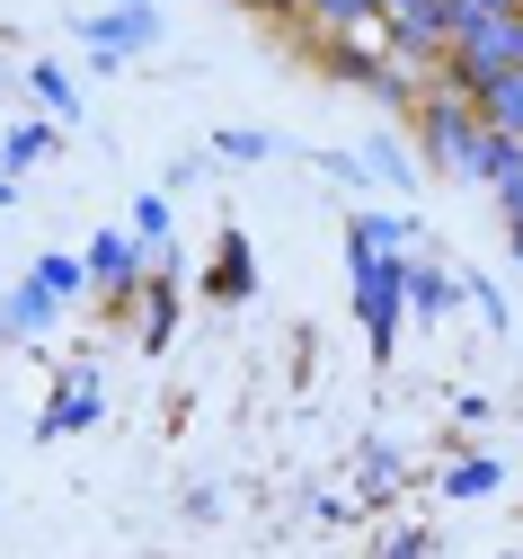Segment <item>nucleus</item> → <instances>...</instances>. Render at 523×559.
<instances>
[{
    "label": "nucleus",
    "mask_w": 523,
    "mask_h": 559,
    "mask_svg": "<svg viewBox=\"0 0 523 559\" xmlns=\"http://www.w3.org/2000/svg\"><path fill=\"white\" fill-rule=\"evenodd\" d=\"M408 124H417V143H426V160H435L443 178H471V187H488V169H497V124H488L471 98H453V90H426V107H417Z\"/></svg>",
    "instance_id": "nucleus-1"
},
{
    "label": "nucleus",
    "mask_w": 523,
    "mask_h": 559,
    "mask_svg": "<svg viewBox=\"0 0 523 559\" xmlns=\"http://www.w3.org/2000/svg\"><path fill=\"white\" fill-rule=\"evenodd\" d=\"M523 72V10H506V19H462L453 27V53H443V72H435V90H453V98H488L497 81H514Z\"/></svg>",
    "instance_id": "nucleus-2"
},
{
    "label": "nucleus",
    "mask_w": 523,
    "mask_h": 559,
    "mask_svg": "<svg viewBox=\"0 0 523 559\" xmlns=\"http://www.w3.org/2000/svg\"><path fill=\"white\" fill-rule=\"evenodd\" d=\"M355 266V320L372 337V356H391L400 346V311H408V266L417 258H382V249H346Z\"/></svg>",
    "instance_id": "nucleus-3"
},
{
    "label": "nucleus",
    "mask_w": 523,
    "mask_h": 559,
    "mask_svg": "<svg viewBox=\"0 0 523 559\" xmlns=\"http://www.w3.org/2000/svg\"><path fill=\"white\" fill-rule=\"evenodd\" d=\"M81 258H90V285H98V302H107V320H133V302H142V285H152V249H142L133 231H116V223H107V231H98V240H90Z\"/></svg>",
    "instance_id": "nucleus-4"
},
{
    "label": "nucleus",
    "mask_w": 523,
    "mask_h": 559,
    "mask_svg": "<svg viewBox=\"0 0 523 559\" xmlns=\"http://www.w3.org/2000/svg\"><path fill=\"white\" fill-rule=\"evenodd\" d=\"M382 36H391L400 62L443 72V53H453V10H443V0H382Z\"/></svg>",
    "instance_id": "nucleus-5"
},
{
    "label": "nucleus",
    "mask_w": 523,
    "mask_h": 559,
    "mask_svg": "<svg viewBox=\"0 0 523 559\" xmlns=\"http://www.w3.org/2000/svg\"><path fill=\"white\" fill-rule=\"evenodd\" d=\"M81 36H90V53L116 72V62H133V53H152V45H161V10H152V0H116V10L90 19Z\"/></svg>",
    "instance_id": "nucleus-6"
},
{
    "label": "nucleus",
    "mask_w": 523,
    "mask_h": 559,
    "mask_svg": "<svg viewBox=\"0 0 523 559\" xmlns=\"http://www.w3.org/2000/svg\"><path fill=\"white\" fill-rule=\"evenodd\" d=\"M98 417H107L98 373H90V365H71V373H62V391L36 408V444H45V436H81V427H98Z\"/></svg>",
    "instance_id": "nucleus-7"
},
{
    "label": "nucleus",
    "mask_w": 523,
    "mask_h": 559,
    "mask_svg": "<svg viewBox=\"0 0 523 559\" xmlns=\"http://www.w3.org/2000/svg\"><path fill=\"white\" fill-rule=\"evenodd\" d=\"M169 329H178V258L161 249L152 258V285H142V302H133V337L142 346H169Z\"/></svg>",
    "instance_id": "nucleus-8"
},
{
    "label": "nucleus",
    "mask_w": 523,
    "mask_h": 559,
    "mask_svg": "<svg viewBox=\"0 0 523 559\" xmlns=\"http://www.w3.org/2000/svg\"><path fill=\"white\" fill-rule=\"evenodd\" d=\"M204 294H213V302H249V294H258V258H249V231H222V240H213Z\"/></svg>",
    "instance_id": "nucleus-9"
},
{
    "label": "nucleus",
    "mask_w": 523,
    "mask_h": 559,
    "mask_svg": "<svg viewBox=\"0 0 523 559\" xmlns=\"http://www.w3.org/2000/svg\"><path fill=\"white\" fill-rule=\"evenodd\" d=\"M54 311H62V302H54V294L36 285V275H27V285H19L10 302H0V337H36V329H45Z\"/></svg>",
    "instance_id": "nucleus-10"
},
{
    "label": "nucleus",
    "mask_w": 523,
    "mask_h": 559,
    "mask_svg": "<svg viewBox=\"0 0 523 559\" xmlns=\"http://www.w3.org/2000/svg\"><path fill=\"white\" fill-rule=\"evenodd\" d=\"M408 214H355L346 223V249H382V258H408Z\"/></svg>",
    "instance_id": "nucleus-11"
},
{
    "label": "nucleus",
    "mask_w": 523,
    "mask_h": 559,
    "mask_svg": "<svg viewBox=\"0 0 523 559\" xmlns=\"http://www.w3.org/2000/svg\"><path fill=\"white\" fill-rule=\"evenodd\" d=\"M453 302H462V285H453L443 266H408V311H417V320H443Z\"/></svg>",
    "instance_id": "nucleus-12"
},
{
    "label": "nucleus",
    "mask_w": 523,
    "mask_h": 559,
    "mask_svg": "<svg viewBox=\"0 0 523 559\" xmlns=\"http://www.w3.org/2000/svg\"><path fill=\"white\" fill-rule=\"evenodd\" d=\"M54 152H62V124H19L10 143H0V169L19 178V169H36V160H54Z\"/></svg>",
    "instance_id": "nucleus-13"
},
{
    "label": "nucleus",
    "mask_w": 523,
    "mask_h": 559,
    "mask_svg": "<svg viewBox=\"0 0 523 559\" xmlns=\"http://www.w3.org/2000/svg\"><path fill=\"white\" fill-rule=\"evenodd\" d=\"M497 462L488 453H471V462H453V471H443V498H453V507H471V498H497Z\"/></svg>",
    "instance_id": "nucleus-14"
},
{
    "label": "nucleus",
    "mask_w": 523,
    "mask_h": 559,
    "mask_svg": "<svg viewBox=\"0 0 523 559\" xmlns=\"http://www.w3.org/2000/svg\"><path fill=\"white\" fill-rule=\"evenodd\" d=\"M27 90L45 98V116H54V124H62V116H81V90H71L62 62H27Z\"/></svg>",
    "instance_id": "nucleus-15"
},
{
    "label": "nucleus",
    "mask_w": 523,
    "mask_h": 559,
    "mask_svg": "<svg viewBox=\"0 0 523 559\" xmlns=\"http://www.w3.org/2000/svg\"><path fill=\"white\" fill-rule=\"evenodd\" d=\"M27 275H36V285H45L54 302H71V294H81V285H90V258H62V249H45V258H36Z\"/></svg>",
    "instance_id": "nucleus-16"
},
{
    "label": "nucleus",
    "mask_w": 523,
    "mask_h": 559,
    "mask_svg": "<svg viewBox=\"0 0 523 559\" xmlns=\"http://www.w3.org/2000/svg\"><path fill=\"white\" fill-rule=\"evenodd\" d=\"M124 231L161 258V249H169V195H133V223H124Z\"/></svg>",
    "instance_id": "nucleus-17"
},
{
    "label": "nucleus",
    "mask_w": 523,
    "mask_h": 559,
    "mask_svg": "<svg viewBox=\"0 0 523 559\" xmlns=\"http://www.w3.org/2000/svg\"><path fill=\"white\" fill-rule=\"evenodd\" d=\"M479 116H488L497 133H514V143H523V72H514V81H497V90L479 98Z\"/></svg>",
    "instance_id": "nucleus-18"
},
{
    "label": "nucleus",
    "mask_w": 523,
    "mask_h": 559,
    "mask_svg": "<svg viewBox=\"0 0 523 559\" xmlns=\"http://www.w3.org/2000/svg\"><path fill=\"white\" fill-rule=\"evenodd\" d=\"M364 169H372V178H391V187H408V152L391 143V133H382V143H372V152H364Z\"/></svg>",
    "instance_id": "nucleus-19"
},
{
    "label": "nucleus",
    "mask_w": 523,
    "mask_h": 559,
    "mask_svg": "<svg viewBox=\"0 0 523 559\" xmlns=\"http://www.w3.org/2000/svg\"><path fill=\"white\" fill-rule=\"evenodd\" d=\"M213 152H222V160H266L275 143H266V133H222V143H213Z\"/></svg>",
    "instance_id": "nucleus-20"
},
{
    "label": "nucleus",
    "mask_w": 523,
    "mask_h": 559,
    "mask_svg": "<svg viewBox=\"0 0 523 559\" xmlns=\"http://www.w3.org/2000/svg\"><path fill=\"white\" fill-rule=\"evenodd\" d=\"M506 10H523V0H453V27L462 19H506Z\"/></svg>",
    "instance_id": "nucleus-21"
},
{
    "label": "nucleus",
    "mask_w": 523,
    "mask_h": 559,
    "mask_svg": "<svg viewBox=\"0 0 523 559\" xmlns=\"http://www.w3.org/2000/svg\"><path fill=\"white\" fill-rule=\"evenodd\" d=\"M382 559H426V533H391V542H382Z\"/></svg>",
    "instance_id": "nucleus-22"
},
{
    "label": "nucleus",
    "mask_w": 523,
    "mask_h": 559,
    "mask_svg": "<svg viewBox=\"0 0 523 559\" xmlns=\"http://www.w3.org/2000/svg\"><path fill=\"white\" fill-rule=\"evenodd\" d=\"M0 204H19V178H10V169H0Z\"/></svg>",
    "instance_id": "nucleus-23"
},
{
    "label": "nucleus",
    "mask_w": 523,
    "mask_h": 559,
    "mask_svg": "<svg viewBox=\"0 0 523 559\" xmlns=\"http://www.w3.org/2000/svg\"><path fill=\"white\" fill-rule=\"evenodd\" d=\"M443 10H453V0H443Z\"/></svg>",
    "instance_id": "nucleus-24"
}]
</instances>
